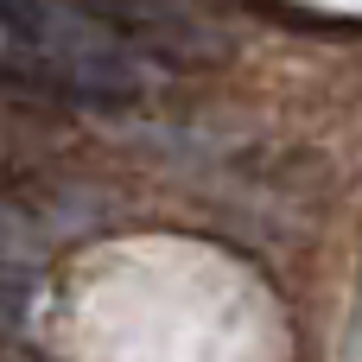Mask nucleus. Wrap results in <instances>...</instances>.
Wrapping results in <instances>:
<instances>
[{"instance_id":"f257e3e1","label":"nucleus","mask_w":362,"mask_h":362,"mask_svg":"<svg viewBox=\"0 0 362 362\" xmlns=\"http://www.w3.org/2000/svg\"><path fill=\"white\" fill-rule=\"evenodd\" d=\"M229 45L172 0H0V89L57 108H134L153 70L216 64Z\"/></svg>"},{"instance_id":"f03ea898","label":"nucleus","mask_w":362,"mask_h":362,"mask_svg":"<svg viewBox=\"0 0 362 362\" xmlns=\"http://www.w3.org/2000/svg\"><path fill=\"white\" fill-rule=\"evenodd\" d=\"M32 299H38V242L13 210H0V337L25 325Z\"/></svg>"}]
</instances>
